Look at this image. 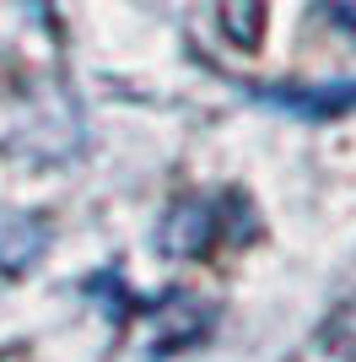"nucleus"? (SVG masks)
I'll return each mask as SVG.
<instances>
[{"instance_id":"obj_4","label":"nucleus","mask_w":356,"mask_h":362,"mask_svg":"<svg viewBox=\"0 0 356 362\" xmlns=\"http://www.w3.org/2000/svg\"><path fill=\"white\" fill-rule=\"evenodd\" d=\"M0 362H38L28 346H0Z\"/></svg>"},{"instance_id":"obj_3","label":"nucleus","mask_w":356,"mask_h":362,"mask_svg":"<svg viewBox=\"0 0 356 362\" xmlns=\"http://www.w3.org/2000/svg\"><path fill=\"white\" fill-rule=\"evenodd\" d=\"M265 103L286 108L297 119H340L356 108V81H335V87H286V92H259Z\"/></svg>"},{"instance_id":"obj_2","label":"nucleus","mask_w":356,"mask_h":362,"mask_svg":"<svg viewBox=\"0 0 356 362\" xmlns=\"http://www.w3.org/2000/svg\"><path fill=\"white\" fill-rule=\"evenodd\" d=\"M210 330V308H200V298L189 292H173V298L157 308V330H151V357H167V351L200 346V335Z\"/></svg>"},{"instance_id":"obj_1","label":"nucleus","mask_w":356,"mask_h":362,"mask_svg":"<svg viewBox=\"0 0 356 362\" xmlns=\"http://www.w3.org/2000/svg\"><path fill=\"white\" fill-rule=\"evenodd\" d=\"M216 243V206L206 195H178L157 222V249L167 259H200Z\"/></svg>"}]
</instances>
